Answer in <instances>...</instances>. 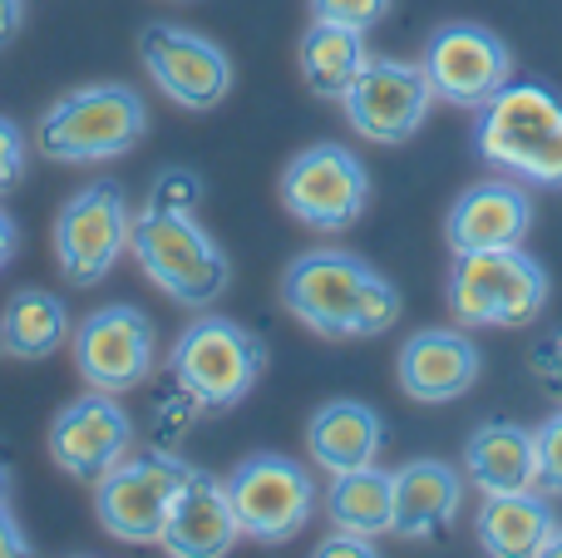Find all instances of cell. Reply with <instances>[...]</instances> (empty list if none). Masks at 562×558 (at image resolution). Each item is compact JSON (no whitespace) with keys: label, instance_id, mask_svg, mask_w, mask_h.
I'll use <instances>...</instances> for the list:
<instances>
[{"label":"cell","instance_id":"6da1fadb","mask_svg":"<svg viewBox=\"0 0 562 558\" xmlns=\"http://www.w3.org/2000/svg\"><path fill=\"white\" fill-rule=\"evenodd\" d=\"M281 302L326 342H370L400 322V287L346 247H311L281 272Z\"/></svg>","mask_w":562,"mask_h":558},{"label":"cell","instance_id":"7a4b0ae2","mask_svg":"<svg viewBox=\"0 0 562 558\" xmlns=\"http://www.w3.org/2000/svg\"><path fill=\"white\" fill-rule=\"evenodd\" d=\"M474 114V148L484 164L528 188H562V94L538 79H508Z\"/></svg>","mask_w":562,"mask_h":558},{"label":"cell","instance_id":"3957f363","mask_svg":"<svg viewBox=\"0 0 562 558\" xmlns=\"http://www.w3.org/2000/svg\"><path fill=\"white\" fill-rule=\"evenodd\" d=\"M148 138V99L134 85H79L40 114L35 148L55 164H104Z\"/></svg>","mask_w":562,"mask_h":558},{"label":"cell","instance_id":"277c9868","mask_svg":"<svg viewBox=\"0 0 562 558\" xmlns=\"http://www.w3.org/2000/svg\"><path fill=\"white\" fill-rule=\"evenodd\" d=\"M128 253L144 267L148 282L168 302L188 306V312H207L233 287V263H227L223 243L198 223V213H158V208H144L134 217Z\"/></svg>","mask_w":562,"mask_h":558},{"label":"cell","instance_id":"5b68a950","mask_svg":"<svg viewBox=\"0 0 562 558\" xmlns=\"http://www.w3.org/2000/svg\"><path fill=\"white\" fill-rule=\"evenodd\" d=\"M543 263L518 247H484V253H454V267L445 277V302L459 326H488V332H514L528 326L548 306Z\"/></svg>","mask_w":562,"mask_h":558},{"label":"cell","instance_id":"8992f818","mask_svg":"<svg viewBox=\"0 0 562 558\" xmlns=\"http://www.w3.org/2000/svg\"><path fill=\"white\" fill-rule=\"evenodd\" d=\"M173 386H183L203 411H233L257 391L267 371V346L257 332H247L233 316L203 312L198 322L183 326L164 356Z\"/></svg>","mask_w":562,"mask_h":558},{"label":"cell","instance_id":"52a82bcc","mask_svg":"<svg viewBox=\"0 0 562 558\" xmlns=\"http://www.w3.org/2000/svg\"><path fill=\"white\" fill-rule=\"evenodd\" d=\"M193 465L178 460L164 445L148 450H128L114 470L94 480V514L104 524L109 539L119 544H158L164 539L168 510H173L178 490H183Z\"/></svg>","mask_w":562,"mask_h":558},{"label":"cell","instance_id":"ba28073f","mask_svg":"<svg viewBox=\"0 0 562 558\" xmlns=\"http://www.w3.org/2000/svg\"><path fill=\"white\" fill-rule=\"evenodd\" d=\"M134 237V213L114 178H94L55 213V263L69 287H99Z\"/></svg>","mask_w":562,"mask_h":558},{"label":"cell","instance_id":"9c48e42d","mask_svg":"<svg viewBox=\"0 0 562 558\" xmlns=\"http://www.w3.org/2000/svg\"><path fill=\"white\" fill-rule=\"evenodd\" d=\"M223 484L243 539L257 544L296 539L311 524V510H316V475L301 460H291V455H272V450L247 455Z\"/></svg>","mask_w":562,"mask_h":558},{"label":"cell","instance_id":"30bf717a","mask_svg":"<svg viewBox=\"0 0 562 558\" xmlns=\"http://www.w3.org/2000/svg\"><path fill=\"white\" fill-rule=\"evenodd\" d=\"M370 203V174L346 144H311L281 168V208L301 227L346 233Z\"/></svg>","mask_w":562,"mask_h":558},{"label":"cell","instance_id":"8fae6325","mask_svg":"<svg viewBox=\"0 0 562 558\" xmlns=\"http://www.w3.org/2000/svg\"><path fill=\"white\" fill-rule=\"evenodd\" d=\"M69 346H75V371L89 391H109V395L138 391L158 366L154 316L128 302L89 312L85 322L69 332Z\"/></svg>","mask_w":562,"mask_h":558},{"label":"cell","instance_id":"7c38bea8","mask_svg":"<svg viewBox=\"0 0 562 558\" xmlns=\"http://www.w3.org/2000/svg\"><path fill=\"white\" fill-rule=\"evenodd\" d=\"M346 124L356 129L366 144H405L425 129L429 109H435V89L419 59H366L356 85L340 99Z\"/></svg>","mask_w":562,"mask_h":558},{"label":"cell","instance_id":"4fadbf2b","mask_svg":"<svg viewBox=\"0 0 562 558\" xmlns=\"http://www.w3.org/2000/svg\"><path fill=\"white\" fill-rule=\"evenodd\" d=\"M138 59H144L148 79L164 89V99H173L188 114H207L233 94V59L217 40L198 35L188 25H144L138 35Z\"/></svg>","mask_w":562,"mask_h":558},{"label":"cell","instance_id":"5bb4252c","mask_svg":"<svg viewBox=\"0 0 562 558\" xmlns=\"http://www.w3.org/2000/svg\"><path fill=\"white\" fill-rule=\"evenodd\" d=\"M419 65H425L435 99H445L454 109H484L514 79V49L488 25L454 20V25H439L425 40Z\"/></svg>","mask_w":562,"mask_h":558},{"label":"cell","instance_id":"9a60e30c","mask_svg":"<svg viewBox=\"0 0 562 558\" xmlns=\"http://www.w3.org/2000/svg\"><path fill=\"white\" fill-rule=\"evenodd\" d=\"M45 450L69 480H99L134 450V421L109 391H85L49 421Z\"/></svg>","mask_w":562,"mask_h":558},{"label":"cell","instance_id":"2e32d148","mask_svg":"<svg viewBox=\"0 0 562 558\" xmlns=\"http://www.w3.org/2000/svg\"><path fill=\"white\" fill-rule=\"evenodd\" d=\"M395 376L409 401L445 405V401H459L464 391H474L479 376H484V356H479L469 326H419L400 346Z\"/></svg>","mask_w":562,"mask_h":558},{"label":"cell","instance_id":"e0dca14e","mask_svg":"<svg viewBox=\"0 0 562 558\" xmlns=\"http://www.w3.org/2000/svg\"><path fill=\"white\" fill-rule=\"evenodd\" d=\"M533 227V193L518 178H484L469 183L449 203L445 237L454 253H484V247H518Z\"/></svg>","mask_w":562,"mask_h":558},{"label":"cell","instance_id":"ac0fdd59","mask_svg":"<svg viewBox=\"0 0 562 558\" xmlns=\"http://www.w3.org/2000/svg\"><path fill=\"white\" fill-rule=\"evenodd\" d=\"M237 539H243V529H237L227 484L207 470H188L158 544L173 558H223Z\"/></svg>","mask_w":562,"mask_h":558},{"label":"cell","instance_id":"d6986e66","mask_svg":"<svg viewBox=\"0 0 562 558\" xmlns=\"http://www.w3.org/2000/svg\"><path fill=\"white\" fill-rule=\"evenodd\" d=\"M464 510V475L445 460H409L395 470V539L425 544Z\"/></svg>","mask_w":562,"mask_h":558},{"label":"cell","instance_id":"ffe728a7","mask_svg":"<svg viewBox=\"0 0 562 558\" xmlns=\"http://www.w3.org/2000/svg\"><path fill=\"white\" fill-rule=\"evenodd\" d=\"M380 450H385V421H380V411L366 401L340 395V401H326L306 421V455H311V465H321L326 475L375 465Z\"/></svg>","mask_w":562,"mask_h":558},{"label":"cell","instance_id":"44dd1931","mask_svg":"<svg viewBox=\"0 0 562 558\" xmlns=\"http://www.w3.org/2000/svg\"><path fill=\"white\" fill-rule=\"evenodd\" d=\"M464 475L484 494L538 490V435L518 421H484L464 440Z\"/></svg>","mask_w":562,"mask_h":558},{"label":"cell","instance_id":"7402d4cb","mask_svg":"<svg viewBox=\"0 0 562 558\" xmlns=\"http://www.w3.org/2000/svg\"><path fill=\"white\" fill-rule=\"evenodd\" d=\"M553 524H558L553 494H543V490L484 494L474 539L488 558H538V549H543V539H548Z\"/></svg>","mask_w":562,"mask_h":558},{"label":"cell","instance_id":"603a6c76","mask_svg":"<svg viewBox=\"0 0 562 558\" xmlns=\"http://www.w3.org/2000/svg\"><path fill=\"white\" fill-rule=\"evenodd\" d=\"M370 49H366V30L336 25V20H311V30L296 45V65L301 79L316 99H346V89L356 85V75L366 69Z\"/></svg>","mask_w":562,"mask_h":558},{"label":"cell","instance_id":"cb8c5ba5","mask_svg":"<svg viewBox=\"0 0 562 558\" xmlns=\"http://www.w3.org/2000/svg\"><path fill=\"white\" fill-rule=\"evenodd\" d=\"M326 514L336 529L366 534V539L395 534V470H380L375 460V465H360V470L330 475Z\"/></svg>","mask_w":562,"mask_h":558},{"label":"cell","instance_id":"d4e9b609","mask_svg":"<svg viewBox=\"0 0 562 558\" xmlns=\"http://www.w3.org/2000/svg\"><path fill=\"white\" fill-rule=\"evenodd\" d=\"M69 332H75L69 306L45 287H20V292L5 297L0 342H5V356H15V361H45L69 342Z\"/></svg>","mask_w":562,"mask_h":558},{"label":"cell","instance_id":"484cf974","mask_svg":"<svg viewBox=\"0 0 562 558\" xmlns=\"http://www.w3.org/2000/svg\"><path fill=\"white\" fill-rule=\"evenodd\" d=\"M198 203H203V178L178 164L164 168L144 198V208H158V213H198Z\"/></svg>","mask_w":562,"mask_h":558},{"label":"cell","instance_id":"4316f807","mask_svg":"<svg viewBox=\"0 0 562 558\" xmlns=\"http://www.w3.org/2000/svg\"><path fill=\"white\" fill-rule=\"evenodd\" d=\"M198 415H207V411L193 401V395L183 391V386H178V391L168 395V401H154V425H158L154 445H164V450H173V445L183 440V435H188V425H193Z\"/></svg>","mask_w":562,"mask_h":558},{"label":"cell","instance_id":"83f0119b","mask_svg":"<svg viewBox=\"0 0 562 558\" xmlns=\"http://www.w3.org/2000/svg\"><path fill=\"white\" fill-rule=\"evenodd\" d=\"M533 435H538V490L562 500V405Z\"/></svg>","mask_w":562,"mask_h":558},{"label":"cell","instance_id":"f1b7e54d","mask_svg":"<svg viewBox=\"0 0 562 558\" xmlns=\"http://www.w3.org/2000/svg\"><path fill=\"white\" fill-rule=\"evenodd\" d=\"M30 174V138L15 119L0 114V193H15Z\"/></svg>","mask_w":562,"mask_h":558},{"label":"cell","instance_id":"f546056e","mask_svg":"<svg viewBox=\"0 0 562 558\" xmlns=\"http://www.w3.org/2000/svg\"><path fill=\"white\" fill-rule=\"evenodd\" d=\"M311 15L336 20V25L350 30H375L390 15V0H311Z\"/></svg>","mask_w":562,"mask_h":558},{"label":"cell","instance_id":"4dcf8cb0","mask_svg":"<svg viewBox=\"0 0 562 558\" xmlns=\"http://www.w3.org/2000/svg\"><path fill=\"white\" fill-rule=\"evenodd\" d=\"M533 376L553 395H562V326H558V332H548L543 342L533 346Z\"/></svg>","mask_w":562,"mask_h":558},{"label":"cell","instance_id":"1f68e13d","mask_svg":"<svg viewBox=\"0 0 562 558\" xmlns=\"http://www.w3.org/2000/svg\"><path fill=\"white\" fill-rule=\"evenodd\" d=\"M316 558H375V539H366V534H350V529H336L330 539H321L316 549H311Z\"/></svg>","mask_w":562,"mask_h":558},{"label":"cell","instance_id":"d6a6232c","mask_svg":"<svg viewBox=\"0 0 562 558\" xmlns=\"http://www.w3.org/2000/svg\"><path fill=\"white\" fill-rule=\"evenodd\" d=\"M30 554V539L20 529V520L10 514V504L0 500V558H25Z\"/></svg>","mask_w":562,"mask_h":558},{"label":"cell","instance_id":"836d02e7","mask_svg":"<svg viewBox=\"0 0 562 558\" xmlns=\"http://www.w3.org/2000/svg\"><path fill=\"white\" fill-rule=\"evenodd\" d=\"M20 25H25V0H0V45L20 35Z\"/></svg>","mask_w":562,"mask_h":558},{"label":"cell","instance_id":"e575fe53","mask_svg":"<svg viewBox=\"0 0 562 558\" xmlns=\"http://www.w3.org/2000/svg\"><path fill=\"white\" fill-rule=\"evenodd\" d=\"M15 247H20V233H15V217L0 208V272H5V263L15 257Z\"/></svg>","mask_w":562,"mask_h":558},{"label":"cell","instance_id":"d590c367","mask_svg":"<svg viewBox=\"0 0 562 558\" xmlns=\"http://www.w3.org/2000/svg\"><path fill=\"white\" fill-rule=\"evenodd\" d=\"M538 558H562V520L548 529V539H543V549H538Z\"/></svg>","mask_w":562,"mask_h":558},{"label":"cell","instance_id":"8d00e7d4","mask_svg":"<svg viewBox=\"0 0 562 558\" xmlns=\"http://www.w3.org/2000/svg\"><path fill=\"white\" fill-rule=\"evenodd\" d=\"M10 494V455H5V445H0V500Z\"/></svg>","mask_w":562,"mask_h":558},{"label":"cell","instance_id":"74e56055","mask_svg":"<svg viewBox=\"0 0 562 558\" xmlns=\"http://www.w3.org/2000/svg\"><path fill=\"white\" fill-rule=\"evenodd\" d=\"M0 356H5V342H0Z\"/></svg>","mask_w":562,"mask_h":558}]
</instances>
